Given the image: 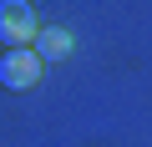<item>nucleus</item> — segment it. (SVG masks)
<instances>
[{
  "instance_id": "2",
  "label": "nucleus",
  "mask_w": 152,
  "mask_h": 147,
  "mask_svg": "<svg viewBox=\"0 0 152 147\" xmlns=\"http://www.w3.org/2000/svg\"><path fill=\"white\" fill-rule=\"evenodd\" d=\"M0 81H5L10 91H31V86L41 81V56H36L31 46L5 51V56H0Z\"/></svg>"
},
{
  "instance_id": "1",
  "label": "nucleus",
  "mask_w": 152,
  "mask_h": 147,
  "mask_svg": "<svg viewBox=\"0 0 152 147\" xmlns=\"http://www.w3.org/2000/svg\"><path fill=\"white\" fill-rule=\"evenodd\" d=\"M36 36H41V26H36V10L26 5V0H0V41H5L10 51H20Z\"/></svg>"
},
{
  "instance_id": "3",
  "label": "nucleus",
  "mask_w": 152,
  "mask_h": 147,
  "mask_svg": "<svg viewBox=\"0 0 152 147\" xmlns=\"http://www.w3.org/2000/svg\"><path fill=\"white\" fill-rule=\"evenodd\" d=\"M36 56H41V61H61V56H71V31H66V26H41V36H36Z\"/></svg>"
}]
</instances>
